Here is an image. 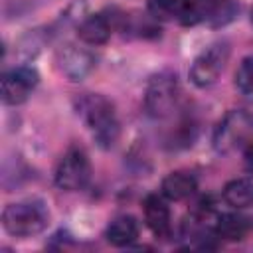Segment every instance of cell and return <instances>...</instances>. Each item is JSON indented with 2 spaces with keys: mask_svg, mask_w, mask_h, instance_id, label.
Returning a JSON list of instances; mask_svg holds the SVG:
<instances>
[{
  "mask_svg": "<svg viewBox=\"0 0 253 253\" xmlns=\"http://www.w3.org/2000/svg\"><path fill=\"white\" fill-rule=\"evenodd\" d=\"M223 200L231 208H249L253 206V180L249 178H235L225 184L223 188Z\"/></svg>",
  "mask_w": 253,
  "mask_h": 253,
  "instance_id": "obj_14",
  "label": "cell"
},
{
  "mask_svg": "<svg viewBox=\"0 0 253 253\" xmlns=\"http://www.w3.org/2000/svg\"><path fill=\"white\" fill-rule=\"evenodd\" d=\"M180 0H148V12L156 20H170L172 16H178Z\"/></svg>",
  "mask_w": 253,
  "mask_h": 253,
  "instance_id": "obj_18",
  "label": "cell"
},
{
  "mask_svg": "<svg viewBox=\"0 0 253 253\" xmlns=\"http://www.w3.org/2000/svg\"><path fill=\"white\" fill-rule=\"evenodd\" d=\"M178 95H180V87L176 75L170 71H162L148 81L144 93V107L150 117L162 119L174 111L178 103Z\"/></svg>",
  "mask_w": 253,
  "mask_h": 253,
  "instance_id": "obj_4",
  "label": "cell"
},
{
  "mask_svg": "<svg viewBox=\"0 0 253 253\" xmlns=\"http://www.w3.org/2000/svg\"><path fill=\"white\" fill-rule=\"evenodd\" d=\"M142 208H144V219L150 231L156 237H168L170 235V210L166 202L160 196L150 194L144 198Z\"/></svg>",
  "mask_w": 253,
  "mask_h": 253,
  "instance_id": "obj_9",
  "label": "cell"
},
{
  "mask_svg": "<svg viewBox=\"0 0 253 253\" xmlns=\"http://www.w3.org/2000/svg\"><path fill=\"white\" fill-rule=\"evenodd\" d=\"M253 140V113L243 109L229 111L213 130V148L221 154L247 146Z\"/></svg>",
  "mask_w": 253,
  "mask_h": 253,
  "instance_id": "obj_3",
  "label": "cell"
},
{
  "mask_svg": "<svg viewBox=\"0 0 253 253\" xmlns=\"http://www.w3.org/2000/svg\"><path fill=\"white\" fill-rule=\"evenodd\" d=\"M251 24H253V8H251Z\"/></svg>",
  "mask_w": 253,
  "mask_h": 253,
  "instance_id": "obj_20",
  "label": "cell"
},
{
  "mask_svg": "<svg viewBox=\"0 0 253 253\" xmlns=\"http://www.w3.org/2000/svg\"><path fill=\"white\" fill-rule=\"evenodd\" d=\"M59 69L71 79V81H81L95 65V59L89 51L77 47V45H65L59 55H57Z\"/></svg>",
  "mask_w": 253,
  "mask_h": 253,
  "instance_id": "obj_8",
  "label": "cell"
},
{
  "mask_svg": "<svg viewBox=\"0 0 253 253\" xmlns=\"http://www.w3.org/2000/svg\"><path fill=\"white\" fill-rule=\"evenodd\" d=\"M77 36L81 42L89 45H101L111 36V22L103 14H91L79 22Z\"/></svg>",
  "mask_w": 253,
  "mask_h": 253,
  "instance_id": "obj_10",
  "label": "cell"
},
{
  "mask_svg": "<svg viewBox=\"0 0 253 253\" xmlns=\"http://www.w3.org/2000/svg\"><path fill=\"white\" fill-rule=\"evenodd\" d=\"M229 59V45L227 42H213L204 51H200L190 67V79L198 87H210L213 85L221 71L225 69V63Z\"/></svg>",
  "mask_w": 253,
  "mask_h": 253,
  "instance_id": "obj_5",
  "label": "cell"
},
{
  "mask_svg": "<svg viewBox=\"0 0 253 253\" xmlns=\"http://www.w3.org/2000/svg\"><path fill=\"white\" fill-rule=\"evenodd\" d=\"M77 111L83 117L89 130L93 132L95 140L103 148H109L115 144L119 136V121H117L115 107L107 97L93 95V93L83 95L77 101Z\"/></svg>",
  "mask_w": 253,
  "mask_h": 253,
  "instance_id": "obj_1",
  "label": "cell"
},
{
  "mask_svg": "<svg viewBox=\"0 0 253 253\" xmlns=\"http://www.w3.org/2000/svg\"><path fill=\"white\" fill-rule=\"evenodd\" d=\"M49 213L40 202H18L10 204L2 211V225L10 235L32 237L47 227Z\"/></svg>",
  "mask_w": 253,
  "mask_h": 253,
  "instance_id": "obj_2",
  "label": "cell"
},
{
  "mask_svg": "<svg viewBox=\"0 0 253 253\" xmlns=\"http://www.w3.org/2000/svg\"><path fill=\"white\" fill-rule=\"evenodd\" d=\"M105 235H107V241L117 247L130 245L138 237V221L132 215H119L109 223Z\"/></svg>",
  "mask_w": 253,
  "mask_h": 253,
  "instance_id": "obj_11",
  "label": "cell"
},
{
  "mask_svg": "<svg viewBox=\"0 0 253 253\" xmlns=\"http://www.w3.org/2000/svg\"><path fill=\"white\" fill-rule=\"evenodd\" d=\"M235 85L247 99L253 101V55L245 57L235 71Z\"/></svg>",
  "mask_w": 253,
  "mask_h": 253,
  "instance_id": "obj_16",
  "label": "cell"
},
{
  "mask_svg": "<svg viewBox=\"0 0 253 253\" xmlns=\"http://www.w3.org/2000/svg\"><path fill=\"white\" fill-rule=\"evenodd\" d=\"M215 0H180L178 18L184 26H196L200 22H210Z\"/></svg>",
  "mask_w": 253,
  "mask_h": 253,
  "instance_id": "obj_13",
  "label": "cell"
},
{
  "mask_svg": "<svg viewBox=\"0 0 253 253\" xmlns=\"http://www.w3.org/2000/svg\"><path fill=\"white\" fill-rule=\"evenodd\" d=\"M91 178V164L81 148H69L55 168V184L61 190H83Z\"/></svg>",
  "mask_w": 253,
  "mask_h": 253,
  "instance_id": "obj_6",
  "label": "cell"
},
{
  "mask_svg": "<svg viewBox=\"0 0 253 253\" xmlns=\"http://www.w3.org/2000/svg\"><path fill=\"white\" fill-rule=\"evenodd\" d=\"M245 164L249 170H253V140L245 146Z\"/></svg>",
  "mask_w": 253,
  "mask_h": 253,
  "instance_id": "obj_19",
  "label": "cell"
},
{
  "mask_svg": "<svg viewBox=\"0 0 253 253\" xmlns=\"http://www.w3.org/2000/svg\"><path fill=\"white\" fill-rule=\"evenodd\" d=\"M235 12H237L235 0H215L208 24H211V26H223V24H227L235 16Z\"/></svg>",
  "mask_w": 253,
  "mask_h": 253,
  "instance_id": "obj_17",
  "label": "cell"
},
{
  "mask_svg": "<svg viewBox=\"0 0 253 253\" xmlns=\"http://www.w3.org/2000/svg\"><path fill=\"white\" fill-rule=\"evenodd\" d=\"M196 178L188 172H170L164 180H162V194L168 200H184L188 196H192L196 192Z\"/></svg>",
  "mask_w": 253,
  "mask_h": 253,
  "instance_id": "obj_12",
  "label": "cell"
},
{
  "mask_svg": "<svg viewBox=\"0 0 253 253\" xmlns=\"http://www.w3.org/2000/svg\"><path fill=\"white\" fill-rule=\"evenodd\" d=\"M215 233L227 241H241L247 233V221L241 215L233 213H223L217 217L215 223Z\"/></svg>",
  "mask_w": 253,
  "mask_h": 253,
  "instance_id": "obj_15",
  "label": "cell"
},
{
  "mask_svg": "<svg viewBox=\"0 0 253 253\" xmlns=\"http://www.w3.org/2000/svg\"><path fill=\"white\" fill-rule=\"evenodd\" d=\"M38 71L22 65L16 67L8 73H4L2 77V101L6 105H20L28 99V95L32 93V89L38 85Z\"/></svg>",
  "mask_w": 253,
  "mask_h": 253,
  "instance_id": "obj_7",
  "label": "cell"
}]
</instances>
